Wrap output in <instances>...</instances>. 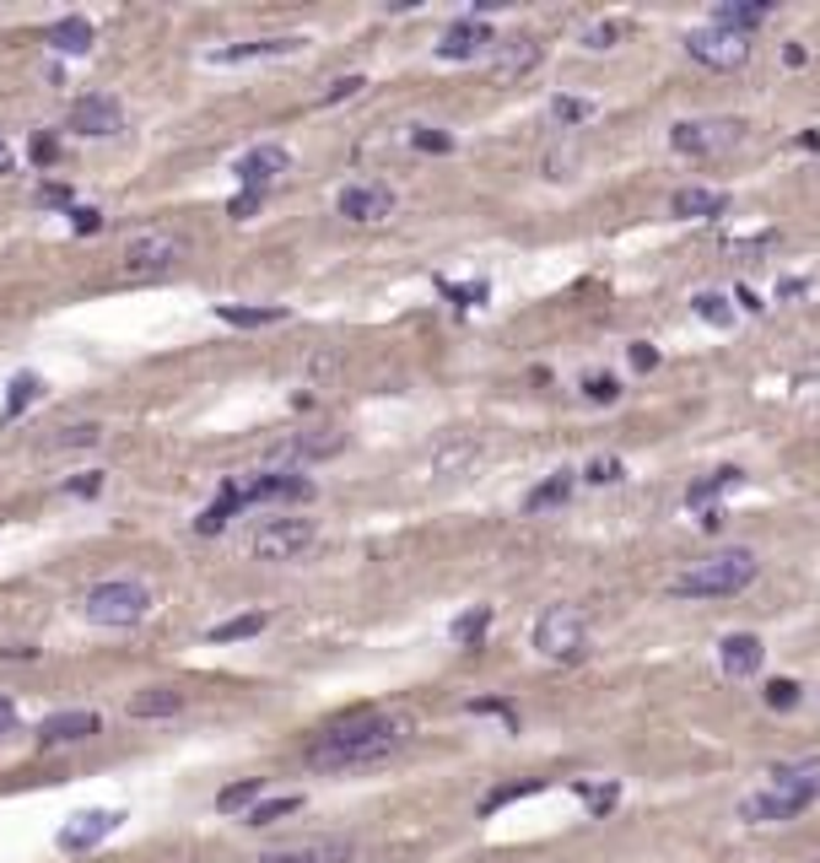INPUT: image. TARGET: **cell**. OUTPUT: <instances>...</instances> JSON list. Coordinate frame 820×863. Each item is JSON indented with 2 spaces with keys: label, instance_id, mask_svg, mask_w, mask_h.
Here are the masks:
<instances>
[{
  "label": "cell",
  "instance_id": "6da1fadb",
  "mask_svg": "<svg viewBox=\"0 0 820 863\" xmlns=\"http://www.w3.org/2000/svg\"><path fill=\"white\" fill-rule=\"evenodd\" d=\"M405 739H411V723L405 718H389V713H356V718H345V723H329L325 734L308 745V766H314V772L378 766V761H389Z\"/></svg>",
  "mask_w": 820,
  "mask_h": 863
},
{
  "label": "cell",
  "instance_id": "7a4b0ae2",
  "mask_svg": "<svg viewBox=\"0 0 820 863\" xmlns=\"http://www.w3.org/2000/svg\"><path fill=\"white\" fill-rule=\"evenodd\" d=\"M756 573H761L756 551H718V556H702L696 567H685V573L669 583V593H674V599H723V593L750 588Z\"/></svg>",
  "mask_w": 820,
  "mask_h": 863
},
{
  "label": "cell",
  "instance_id": "3957f363",
  "mask_svg": "<svg viewBox=\"0 0 820 863\" xmlns=\"http://www.w3.org/2000/svg\"><path fill=\"white\" fill-rule=\"evenodd\" d=\"M81 615H87L92 626H141V621L152 615V588L136 583V577H109V583L87 588Z\"/></svg>",
  "mask_w": 820,
  "mask_h": 863
},
{
  "label": "cell",
  "instance_id": "277c9868",
  "mask_svg": "<svg viewBox=\"0 0 820 863\" xmlns=\"http://www.w3.org/2000/svg\"><path fill=\"white\" fill-rule=\"evenodd\" d=\"M184 260H189V238H178V233H167V227H152V233H136V238L125 243L119 271H125L130 282H147V276L178 271Z\"/></svg>",
  "mask_w": 820,
  "mask_h": 863
},
{
  "label": "cell",
  "instance_id": "5b68a950",
  "mask_svg": "<svg viewBox=\"0 0 820 863\" xmlns=\"http://www.w3.org/2000/svg\"><path fill=\"white\" fill-rule=\"evenodd\" d=\"M669 146L680 157H729L734 146H745V120H734V114L680 120V125H669Z\"/></svg>",
  "mask_w": 820,
  "mask_h": 863
},
{
  "label": "cell",
  "instance_id": "8992f818",
  "mask_svg": "<svg viewBox=\"0 0 820 863\" xmlns=\"http://www.w3.org/2000/svg\"><path fill=\"white\" fill-rule=\"evenodd\" d=\"M589 642V604H551L534 621V648L545 659H578Z\"/></svg>",
  "mask_w": 820,
  "mask_h": 863
},
{
  "label": "cell",
  "instance_id": "52a82bcc",
  "mask_svg": "<svg viewBox=\"0 0 820 863\" xmlns=\"http://www.w3.org/2000/svg\"><path fill=\"white\" fill-rule=\"evenodd\" d=\"M314 540H319V524H314V518H265V524L249 535V556H254V562H298Z\"/></svg>",
  "mask_w": 820,
  "mask_h": 863
},
{
  "label": "cell",
  "instance_id": "ba28073f",
  "mask_svg": "<svg viewBox=\"0 0 820 863\" xmlns=\"http://www.w3.org/2000/svg\"><path fill=\"white\" fill-rule=\"evenodd\" d=\"M685 54H691L696 65H707V71H734V65L750 60V38L707 22V27H696V33L685 38Z\"/></svg>",
  "mask_w": 820,
  "mask_h": 863
},
{
  "label": "cell",
  "instance_id": "9c48e42d",
  "mask_svg": "<svg viewBox=\"0 0 820 863\" xmlns=\"http://www.w3.org/2000/svg\"><path fill=\"white\" fill-rule=\"evenodd\" d=\"M545 60V43L540 38H496L492 54H487V76H492L496 87H513V82H523L534 65Z\"/></svg>",
  "mask_w": 820,
  "mask_h": 863
},
{
  "label": "cell",
  "instance_id": "30bf717a",
  "mask_svg": "<svg viewBox=\"0 0 820 863\" xmlns=\"http://www.w3.org/2000/svg\"><path fill=\"white\" fill-rule=\"evenodd\" d=\"M125 826V810H76L65 826H60V853H92L98 842H109L114 831Z\"/></svg>",
  "mask_w": 820,
  "mask_h": 863
},
{
  "label": "cell",
  "instance_id": "8fae6325",
  "mask_svg": "<svg viewBox=\"0 0 820 863\" xmlns=\"http://www.w3.org/2000/svg\"><path fill=\"white\" fill-rule=\"evenodd\" d=\"M65 125L76 130V136H119L125 130V109H119V98H109V92H81L76 103H71V114H65Z\"/></svg>",
  "mask_w": 820,
  "mask_h": 863
},
{
  "label": "cell",
  "instance_id": "7c38bea8",
  "mask_svg": "<svg viewBox=\"0 0 820 863\" xmlns=\"http://www.w3.org/2000/svg\"><path fill=\"white\" fill-rule=\"evenodd\" d=\"M335 211H340L345 222H362V227L389 222V216H394V189H389V184H378V178H367V184H345V189H340V200H335Z\"/></svg>",
  "mask_w": 820,
  "mask_h": 863
},
{
  "label": "cell",
  "instance_id": "4fadbf2b",
  "mask_svg": "<svg viewBox=\"0 0 820 863\" xmlns=\"http://www.w3.org/2000/svg\"><path fill=\"white\" fill-rule=\"evenodd\" d=\"M238 497H243V508L249 502H314V480L298 470H265L254 480H238Z\"/></svg>",
  "mask_w": 820,
  "mask_h": 863
},
{
  "label": "cell",
  "instance_id": "5bb4252c",
  "mask_svg": "<svg viewBox=\"0 0 820 863\" xmlns=\"http://www.w3.org/2000/svg\"><path fill=\"white\" fill-rule=\"evenodd\" d=\"M487 453V442L476 437V432H449L438 448H432V459H427V470L438 475V480H459V475H470L476 470V459Z\"/></svg>",
  "mask_w": 820,
  "mask_h": 863
},
{
  "label": "cell",
  "instance_id": "9a60e30c",
  "mask_svg": "<svg viewBox=\"0 0 820 863\" xmlns=\"http://www.w3.org/2000/svg\"><path fill=\"white\" fill-rule=\"evenodd\" d=\"M287 167H292V151H287V146H276V141H265V146H254V151H243L232 173H238V184H243V189L265 195V184H276Z\"/></svg>",
  "mask_w": 820,
  "mask_h": 863
},
{
  "label": "cell",
  "instance_id": "2e32d148",
  "mask_svg": "<svg viewBox=\"0 0 820 863\" xmlns=\"http://www.w3.org/2000/svg\"><path fill=\"white\" fill-rule=\"evenodd\" d=\"M810 804L805 799H794V793H778V788H756V793H745L740 799V821H750V826H778V821H799Z\"/></svg>",
  "mask_w": 820,
  "mask_h": 863
},
{
  "label": "cell",
  "instance_id": "e0dca14e",
  "mask_svg": "<svg viewBox=\"0 0 820 863\" xmlns=\"http://www.w3.org/2000/svg\"><path fill=\"white\" fill-rule=\"evenodd\" d=\"M496 33L481 22V16H465V22H454L449 33H443V43H438V60H481V54H492Z\"/></svg>",
  "mask_w": 820,
  "mask_h": 863
},
{
  "label": "cell",
  "instance_id": "ac0fdd59",
  "mask_svg": "<svg viewBox=\"0 0 820 863\" xmlns=\"http://www.w3.org/2000/svg\"><path fill=\"white\" fill-rule=\"evenodd\" d=\"M340 448H345V432L319 427V432H298V437H287V442L276 448V459H287V464H319V459H335Z\"/></svg>",
  "mask_w": 820,
  "mask_h": 863
},
{
  "label": "cell",
  "instance_id": "d6986e66",
  "mask_svg": "<svg viewBox=\"0 0 820 863\" xmlns=\"http://www.w3.org/2000/svg\"><path fill=\"white\" fill-rule=\"evenodd\" d=\"M103 728L98 713H87V708H65V713H49V718L38 723V745H76V739H92Z\"/></svg>",
  "mask_w": 820,
  "mask_h": 863
},
{
  "label": "cell",
  "instance_id": "ffe728a7",
  "mask_svg": "<svg viewBox=\"0 0 820 863\" xmlns=\"http://www.w3.org/2000/svg\"><path fill=\"white\" fill-rule=\"evenodd\" d=\"M767 777H772L767 788H778V793H794V799H805V804H816L820 799V755L783 761V766H772Z\"/></svg>",
  "mask_w": 820,
  "mask_h": 863
},
{
  "label": "cell",
  "instance_id": "44dd1931",
  "mask_svg": "<svg viewBox=\"0 0 820 863\" xmlns=\"http://www.w3.org/2000/svg\"><path fill=\"white\" fill-rule=\"evenodd\" d=\"M718 659H723V675L750 680V675L767 664V648H761V637H756V631H734V637H723V642H718Z\"/></svg>",
  "mask_w": 820,
  "mask_h": 863
},
{
  "label": "cell",
  "instance_id": "7402d4cb",
  "mask_svg": "<svg viewBox=\"0 0 820 863\" xmlns=\"http://www.w3.org/2000/svg\"><path fill=\"white\" fill-rule=\"evenodd\" d=\"M351 837H314V842H298V848H276L260 863H351Z\"/></svg>",
  "mask_w": 820,
  "mask_h": 863
},
{
  "label": "cell",
  "instance_id": "603a6c76",
  "mask_svg": "<svg viewBox=\"0 0 820 863\" xmlns=\"http://www.w3.org/2000/svg\"><path fill=\"white\" fill-rule=\"evenodd\" d=\"M308 38H254V43H232V49H211V65H243V60H276V54H298Z\"/></svg>",
  "mask_w": 820,
  "mask_h": 863
},
{
  "label": "cell",
  "instance_id": "cb8c5ba5",
  "mask_svg": "<svg viewBox=\"0 0 820 863\" xmlns=\"http://www.w3.org/2000/svg\"><path fill=\"white\" fill-rule=\"evenodd\" d=\"M125 713L141 723L152 718H178L184 713V691H173V686H147V691H136L130 702H125Z\"/></svg>",
  "mask_w": 820,
  "mask_h": 863
},
{
  "label": "cell",
  "instance_id": "d4e9b609",
  "mask_svg": "<svg viewBox=\"0 0 820 863\" xmlns=\"http://www.w3.org/2000/svg\"><path fill=\"white\" fill-rule=\"evenodd\" d=\"M772 16V0H723L718 11H712V27H729V33H756L761 22Z\"/></svg>",
  "mask_w": 820,
  "mask_h": 863
},
{
  "label": "cell",
  "instance_id": "484cf974",
  "mask_svg": "<svg viewBox=\"0 0 820 863\" xmlns=\"http://www.w3.org/2000/svg\"><path fill=\"white\" fill-rule=\"evenodd\" d=\"M669 211L685 216V222H696V216H723V211H729V195L691 184V189H674V195H669Z\"/></svg>",
  "mask_w": 820,
  "mask_h": 863
},
{
  "label": "cell",
  "instance_id": "4316f807",
  "mask_svg": "<svg viewBox=\"0 0 820 863\" xmlns=\"http://www.w3.org/2000/svg\"><path fill=\"white\" fill-rule=\"evenodd\" d=\"M43 43H49L54 54H87V49H92V22H87V16H60V22L43 33Z\"/></svg>",
  "mask_w": 820,
  "mask_h": 863
},
{
  "label": "cell",
  "instance_id": "83f0119b",
  "mask_svg": "<svg viewBox=\"0 0 820 863\" xmlns=\"http://www.w3.org/2000/svg\"><path fill=\"white\" fill-rule=\"evenodd\" d=\"M740 480H745V475H740L734 464H723V470H712V475L691 480V491H685V508H702V513H707V508H712V502H718L729 486H740Z\"/></svg>",
  "mask_w": 820,
  "mask_h": 863
},
{
  "label": "cell",
  "instance_id": "f1b7e54d",
  "mask_svg": "<svg viewBox=\"0 0 820 863\" xmlns=\"http://www.w3.org/2000/svg\"><path fill=\"white\" fill-rule=\"evenodd\" d=\"M572 486H578V475L572 470H556V475H545L529 497H523V513H545V508H562L567 497H572Z\"/></svg>",
  "mask_w": 820,
  "mask_h": 863
},
{
  "label": "cell",
  "instance_id": "f546056e",
  "mask_svg": "<svg viewBox=\"0 0 820 863\" xmlns=\"http://www.w3.org/2000/svg\"><path fill=\"white\" fill-rule=\"evenodd\" d=\"M238 508H243V497H238V480H227V486H222V497H216V502H211V508L194 518V535H222V529H227V518H232Z\"/></svg>",
  "mask_w": 820,
  "mask_h": 863
},
{
  "label": "cell",
  "instance_id": "4dcf8cb0",
  "mask_svg": "<svg viewBox=\"0 0 820 863\" xmlns=\"http://www.w3.org/2000/svg\"><path fill=\"white\" fill-rule=\"evenodd\" d=\"M216 318H222V324H232V329H265V324H281V318H287V308H238V302H222V308H216Z\"/></svg>",
  "mask_w": 820,
  "mask_h": 863
},
{
  "label": "cell",
  "instance_id": "1f68e13d",
  "mask_svg": "<svg viewBox=\"0 0 820 863\" xmlns=\"http://www.w3.org/2000/svg\"><path fill=\"white\" fill-rule=\"evenodd\" d=\"M265 626H270V615H265V610H249V615H232V621L211 626L205 642H243V637H260Z\"/></svg>",
  "mask_w": 820,
  "mask_h": 863
},
{
  "label": "cell",
  "instance_id": "d6a6232c",
  "mask_svg": "<svg viewBox=\"0 0 820 863\" xmlns=\"http://www.w3.org/2000/svg\"><path fill=\"white\" fill-rule=\"evenodd\" d=\"M38 395H43V378H38V373H16V378H11V400H5L0 422H16V416H22V405H33Z\"/></svg>",
  "mask_w": 820,
  "mask_h": 863
},
{
  "label": "cell",
  "instance_id": "836d02e7",
  "mask_svg": "<svg viewBox=\"0 0 820 863\" xmlns=\"http://www.w3.org/2000/svg\"><path fill=\"white\" fill-rule=\"evenodd\" d=\"M265 793V783L260 777H243V783H232V788H222L216 793V810L222 815H238V810H254V799Z\"/></svg>",
  "mask_w": 820,
  "mask_h": 863
},
{
  "label": "cell",
  "instance_id": "e575fe53",
  "mask_svg": "<svg viewBox=\"0 0 820 863\" xmlns=\"http://www.w3.org/2000/svg\"><path fill=\"white\" fill-rule=\"evenodd\" d=\"M594 114H600V103H594V98H551V120H556V125H567V130H572V125H589Z\"/></svg>",
  "mask_w": 820,
  "mask_h": 863
},
{
  "label": "cell",
  "instance_id": "d590c367",
  "mask_svg": "<svg viewBox=\"0 0 820 863\" xmlns=\"http://www.w3.org/2000/svg\"><path fill=\"white\" fill-rule=\"evenodd\" d=\"M303 810V799L298 793H281V799H260L254 810H249V826H276V821H287V815H298Z\"/></svg>",
  "mask_w": 820,
  "mask_h": 863
},
{
  "label": "cell",
  "instance_id": "8d00e7d4",
  "mask_svg": "<svg viewBox=\"0 0 820 863\" xmlns=\"http://www.w3.org/2000/svg\"><path fill=\"white\" fill-rule=\"evenodd\" d=\"M487 626H492V610H487V604H476L470 615H459V621H454V642H459V648H476V642L487 637Z\"/></svg>",
  "mask_w": 820,
  "mask_h": 863
},
{
  "label": "cell",
  "instance_id": "74e56055",
  "mask_svg": "<svg viewBox=\"0 0 820 863\" xmlns=\"http://www.w3.org/2000/svg\"><path fill=\"white\" fill-rule=\"evenodd\" d=\"M691 308H696L707 324H718V329H729V324H734V308H729V297H718V291H696V297H691Z\"/></svg>",
  "mask_w": 820,
  "mask_h": 863
},
{
  "label": "cell",
  "instance_id": "f35d334b",
  "mask_svg": "<svg viewBox=\"0 0 820 863\" xmlns=\"http://www.w3.org/2000/svg\"><path fill=\"white\" fill-rule=\"evenodd\" d=\"M627 33H632V22H627V16H616V22H600V27H589V33H583V43H589V49H616Z\"/></svg>",
  "mask_w": 820,
  "mask_h": 863
},
{
  "label": "cell",
  "instance_id": "ab89813d",
  "mask_svg": "<svg viewBox=\"0 0 820 863\" xmlns=\"http://www.w3.org/2000/svg\"><path fill=\"white\" fill-rule=\"evenodd\" d=\"M583 395H589L594 405H616V400H621V384H616L610 373H589V378H583Z\"/></svg>",
  "mask_w": 820,
  "mask_h": 863
},
{
  "label": "cell",
  "instance_id": "60d3db41",
  "mask_svg": "<svg viewBox=\"0 0 820 863\" xmlns=\"http://www.w3.org/2000/svg\"><path fill=\"white\" fill-rule=\"evenodd\" d=\"M92 442H103V427H98V422H76V427H65L54 437V448H92Z\"/></svg>",
  "mask_w": 820,
  "mask_h": 863
},
{
  "label": "cell",
  "instance_id": "b9f144b4",
  "mask_svg": "<svg viewBox=\"0 0 820 863\" xmlns=\"http://www.w3.org/2000/svg\"><path fill=\"white\" fill-rule=\"evenodd\" d=\"M411 146H416V151H438V157H443V151H454V136H443V130H432V125H416V130H411Z\"/></svg>",
  "mask_w": 820,
  "mask_h": 863
},
{
  "label": "cell",
  "instance_id": "7bdbcfd3",
  "mask_svg": "<svg viewBox=\"0 0 820 863\" xmlns=\"http://www.w3.org/2000/svg\"><path fill=\"white\" fill-rule=\"evenodd\" d=\"M367 82L362 76H340V82H329L325 92H319V109H329V103H345V98H356Z\"/></svg>",
  "mask_w": 820,
  "mask_h": 863
},
{
  "label": "cell",
  "instance_id": "ee69618b",
  "mask_svg": "<svg viewBox=\"0 0 820 863\" xmlns=\"http://www.w3.org/2000/svg\"><path fill=\"white\" fill-rule=\"evenodd\" d=\"M583 799H589V810H594V815H610V810H616V799H621V788H616V783H594V788H583Z\"/></svg>",
  "mask_w": 820,
  "mask_h": 863
},
{
  "label": "cell",
  "instance_id": "f6af8a7d",
  "mask_svg": "<svg viewBox=\"0 0 820 863\" xmlns=\"http://www.w3.org/2000/svg\"><path fill=\"white\" fill-rule=\"evenodd\" d=\"M767 708H778V713L799 708V686H794V680H772V686H767Z\"/></svg>",
  "mask_w": 820,
  "mask_h": 863
},
{
  "label": "cell",
  "instance_id": "bcb514c9",
  "mask_svg": "<svg viewBox=\"0 0 820 863\" xmlns=\"http://www.w3.org/2000/svg\"><path fill=\"white\" fill-rule=\"evenodd\" d=\"M534 788H540V783H513V788H496L492 799L481 804V815H492V810H502L507 799H523V793H534Z\"/></svg>",
  "mask_w": 820,
  "mask_h": 863
},
{
  "label": "cell",
  "instance_id": "7dc6e473",
  "mask_svg": "<svg viewBox=\"0 0 820 863\" xmlns=\"http://www.w3.org/2000/svg\"><path fill=\"white\" fill-rule=\"evenodd\" d=\"M572 167H578V146H572V151H551V157H545V173H551V178H572Z\"/></svg>",
  "mask_w": 820,
  "mask_h": 863
},
{
  "label": "cell",
  "instance_id": "c3c4849f",
  "mask_svg": "<svg viewBox=\"0 0 820 863\" xmlns=\"http://www.w3.org/2000/svg\"><path fill=\"white\" fill-rule=\"evenodd\" d=\"M621 475H627L621 459H594V464H589V480H594V486H610V480H621Z\"/></svg>",
  "mask_w": 820,
  "mask_h": 863
},
{
  "label": "cell",
  "instance_id": "681fc988",
  "mask_svg": "<svg viewBox=\"0 0 820 863\" xmlns=\"http://www.w3.org/2000/svg\"><path fill=\"white\" fill-rule=\"evenodd\" d=\"M71 200H76L71 184H43V189H38V205H65V211H71Z\"/></svg>",
  "mask_w": 820,
  "mask_h": 863
},
{
  "label": "cell",
  "instance_id": "f907efd6",
  "mask_svg": "<svg viewBox=\"0 0 820 863\" xmlns=\"http://www.w3.org/2000/svg\"><path fill=\"white\" fill-rule=\"evenodd\" d=\"M260 200H265V195H254V189H243V195H232V205H227V216H238V222H243V216H254V211H260Z\"/></svg>",
  "mask_w": 820,
  "mask_h": 863
},
{
  "label": "cell",
  "instance_id": "816d5d0a",
  "mask_svg": "<svg viewBox=\"0 0 820 863\" xmlns=\"http://www.w3.org/2000/svg\"><path fill=\"white\" fill-rule=\"evenodd\" d=\"M627 357H632V367H638V373H648V367L658 362V351L648 346V340H632V351H627Z\"/></svg>",
  "mask_w": 820,
  "mask_h": 863
},
{
  "label": "cell",
  "instance_id": "f5cc1de1",
  "mask_svg": "<svg viewBox=\"0 0 820 863\" xmlns=\"http://www.w3.org/2000/svg\"><path fill=\"white\" fill-rule=\"evenodd\" d=\"M98 486H103V475H98V470H87V475H76L65 491H76V497H98Z\"/></svg>",
  "mask_w": 820,
  "mask_h": 863
},
{
  "label": "cell",
  "instance_id": "db71d44e",
  "mask_svg": "<svg viewBox=\"0 0 820 863\" xmlns=\"http://www.w3.org/2000/svg\"><path fill=\"white\" fill-rule=\"evenodd\" d=\"M443 291H449L454 302H487V282H476V287H449V282H443Z\"/></svg>",
  "mask_w": 820,
  "mask_h": 863
},
{
  "label": "cell",
  "instance_id": "11a10c76",
  "mask_svg": "<svg viewBox=\"0 0 820 863\" xmlns=\"http://www.w3.org/2000/svg\"><path fill=\"white\" fill-rule=\"evenodd\" d=\"M71 216H76V233H98V227H103V216H98V211H87V205H81V211H71Z\"/></svg>",
  "mask_w": 820,
  "mask_h": 863
},
{
  "label": "cell",
  "instance_id": "9f6ffc18",
  "mask_svg": "<svg viewBox=\"0 0 820 863\" xmlns=\"http://www.w3.org/2000/svg\"><path fill=\"white\" fill-rule=\"evenodd\" d=\"M11 723H16V708H11V702L0 697V734H11Z\"/></svg>",
  "mask_w": 820,
  "mask_h": 863
},
{
  "label": "cell",
  "instance_id": "6f0895ef",
  "mask_svg": "<svg viewBox=\"0 0 820 863\" xmlns=\"http://www.w3.org/2000/svg\"><path fill=\"white\" fill-rule=\"evenodd\" d=\"M0 173H11V151H5V141H0Z\"/></svg>",
  "mask_w": 820,
  "mask_h": 863
}]
</instances>
